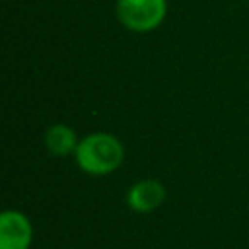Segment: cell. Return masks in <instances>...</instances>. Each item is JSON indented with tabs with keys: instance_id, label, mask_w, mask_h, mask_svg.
<instances>
[{
	"instance_id": "7a4b0ae2",
	"label": "cell",
	"mask_w": 249,
	"mask_h": 249,
	"mask_svg": "<svg viewBox=\"0 0 249 249\" xmlns=\"http://www.w3.org/2000/svg\"><path fill=\"white\" fill-rule=\"evenodd\" d=\"M117 16L130 31H152L165 16V0H117Z\"/></svg>"
},
{
	"instance_id": "277c9868",
	"label": "cell",
	"mask_w": 249,
	"mask_h": 249,
	"mask_svg": "<svg viewBox=\"0 0 249 249\" xmlns=\"http://www.w3.org/2000/svg\"><path fill=\"white\" fill-rule=\"evenodd\" d=\"M163 198H165V191L161 183L154 179H144L134 183L126 196L128 206L136 212H152L163 202Z\"/></svg>"
},
{
	"instance_id": "6da1fadb",
	"label": "cell",
	"mask_w": 249,
	"mask_h": 249,
	"mask_svg": "<svg viewBox=\"0 0 249 249\" xmlns=\"http://www.w3.org/2000/svg\"><path fill=\"white\" fill-rule=\"evenodd\" d=\"M74 154H76L78 165L86 173L107 175L123 163L124 148L113 134L95 132V134L82 138Z\"/></svg>"
},
{
	"instance_id": "3957f363",
	"label": "cell",
	"mask_w": 249,
	"mask_h": 249,
	"mask_svg": "<svg viewBox=\"0 0 249 249\" xmlns=\"http://www.w3.org/2000/svg\"><path fill=\"white\" fill-rule=\"evenodd\" d=\"M33 230L29 220L18 210H6L0 216V249H29Z\"/></svg>"
},
{
	"instance_id": "5b68a950",
	"label": "cell",
	"mask_w": 249,
	"mask_h": 249,
	"mask_svg": "<svg viewBox=\"0 0 249 249\" xmlns=\"http://www.w3.org/2000/svg\"><path fill=\"white\" fill-rule=\"evenodd\" d=\"M45 146L54 156H68L70 152H76L78 142L76 134L66 124H53L45 134Z\"/></svg>"
}]
</instances>
